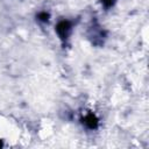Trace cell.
I'll return each instance as SVG.
<instances>
[{
	"mask_svg": "<svg viewBox=\"0 0 149 149\" xmlns=\"http://www.w3.org/2000/svg\"><path fill=\"white\" fill-rule=\"evenodd\" d=\"M37 17H38L41 21H43V22H47V21H48V19H49V14H48L47 12H41V13H38Z\"/></svg>",
	"mask_w": 149,
	"mask_h": 149,
	"instance_id": "3957f363",
	"label": "cell"
},
{
	"mask_svg": "<svg viewBox=\"0 0 149 149\" xmlns=\"http://www.w3.org/2000/svg\"><path fill=\"white\" fill-rule=\"evenodd\" d=\"M83 123H85V126L90 129H94L98 126V118L93 114V113H88L87 115H85L83 118Z\"/></svg>",
	"mask_w": 149,
	"mask_h": 149,
	"instance_id": "7a4b0ae2",
	"label": "cell"
},
{
	"mask_svg": "<svg viewBox=\"0 0 149 149\" xmlns=\"http://www.w3.org/2000/svg\"><path fill=\"white\" fill-rule=\"evenodd\" d=\"M71 30V23L68 20H62L56 24V31L61 40H66L69 36V33Z\"/></svg>",
	"mask_w": 149,
	"mask_h": 149,
	"instance_id": "6da1fadb",
	"label": "cell"
},
{
	"mask_svg": "<svg viewBox=\"0 0 149 149\" xmlns=\"http://www.w3.org/2000/svg\"><path fill=\"white\" fill-rule=\"evenodd\" d=\"M115 1H116V0H101L102 5H104L106 8H108V7H112V6L115 3Z\"/></svg>",
	"mask_w": 149,
	"mask_h": 149,
	"instance_id": "277c9868",
	"label": "cell"
},
{
	"mask_svg": "<svg viewBox=\"0 0 149 149\" xmlns=\"http://www.w3.org/2000/svg\"><path fill=\"white\" fill-rule=\"evenodd\" d=\"M1 146H2V143H1V141H0V147H1Z\"/></svg>",
	"mask_w": 149,
	"mask_h": 149,
	"instance_id": "5b68a950",
	"label": "cell"
}]
</instances>
